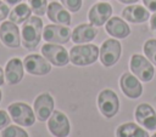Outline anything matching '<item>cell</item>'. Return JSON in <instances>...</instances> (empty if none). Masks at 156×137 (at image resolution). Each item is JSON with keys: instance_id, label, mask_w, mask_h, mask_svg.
Instances as JSON below:
<instances>
[{"instance_id": "cell-1", "label": "cell", "mask_w": 156, "mask_h": 137, "mask_svg": "<svg viewBox=\"0 0 156 137\" xmlns=\"http://www.w3.org/2000/svg\"><path fill=\"white\" fill-rule=\"evenodd\" d=\"M43 22L39 17H29L22 27V42L28 50H34L41 38Z\"/></svg>"}, {"instance_id": "cell-2", "label": "cell", "mask_w": 156, "mask_h": 137, "mask_svg": "<svg viewBox=\"0 0 156 137\" xmlns=\"http://www.w3.org/2000/svg\"><path fill=\"white\" fill-rule=\"evenodd\" d=\"M99 47L96 45H77L69 51V61L76 65L93 64L99 57Z\"/></svg>"}, {"instance_id": "cell-3", "label": "cell", "mask_w": 156, "mask_h": 137, "mask_svg": "<svg viewBox=\"0 0 156 137\" xmlns=\"http://www.w3.org/2000/svg\"><path fill=\"white\" fill-rule=\"evenodd\" d=\"M98 107L105 118L115 116L119 109V99L116 92L110 89L102 90L98 96Z\"/></svg>"}, {"instance_id": "cell-4", "label": "cell", "mask_w": 156, "mask_h": 137, "mask_svg": "<svg viewBox=\"0 0 156 137\" xmlns=\"http://www.w3.org/2000/svg\"><path fill=\"white\" fill-rule=\"evenodd\" d=\"M12 120L22 126H32L35 121V114L33 112V109L27 104V103H22V102H16V103H11L7 108Z\"/></svg>"}, {"instance_id": "cell-5", "label": "cell", "mask_w": 156, "mask_h": 137, "mask_svg": "<svg viewBox=\"0 0 156 137\" xmlns=\"http://www.w3.org/2000/svg\"><path fill=\"white\" fill-rule=\"evenodd\" d=\"M129 67L132 69V73L144 82H147L154 78L155 70L151 62L141 55H133L129 62Z\"/></svg>"}, {"instance_id": "cell-6", "label": "cell", "mask_w": 156, "mask_h": 137, "mask_svg": "<svg viewBox=\"0 0 156 137\" xmlns=\"http://www.w3.org/2000/svg\"><path fill=\"white\" fill-rule=\"evenodd\" d=\"M121 52H122V47L119 41L116 39H107L106 41L102 42L100 47V52H99L100 62L105 67H111L117 63Z\"/></svg>"}, {"instance_id": "cell-7", "label": "cell", "mask_w": 156, "mask_h": 137, "mask_svg": "<svg viewBox=\"0 0 156 137\" xmlns=\"http://www.w3.org/2000/svg\"><path fill=\"white\" fill-rule=\"evenodd\" d=\"M41 53L51 64L56 67H63L69 62V56L66 48L51 42L45 44L41 47Z\"/></svg>"}, {"instance_id": "cell-8", "label": "cell", "mask_w": 156, "mask_h": 137, "mask_svg": "<svg viewBox=\"0 0 156 137\" xmlns=\"http://www.w3.org/2000/svg\"><path fill=\"white\" fill-rule=\"evenodd\" d=\"M48 129L51 132L52 136L55 137H66L69 133V121L68 118L58 112V110H54L52 114L49 118L48 121Z\"/></svg>"}, {"instance_id": "cell-9", "label": "cell", "mask_w": 156, "mask_h": 137, "mask_svg": "<svg viewBox=\"0 0 156 137\" xmlns=\"http://www.w3.org/2000/svg\"><path fill=\"white\" fill-rule=\"evenodd\" d=\"M23 65H24V69L32 75H45L51 70V65L46 61V58L37 53L28 55L24 58Z\"/></svg>"}, {"instance_id": "cell-10", "label": "cell", "mask_w": 156, "mask_h": 137, "mask_svg": "<svg viewBox=\"0 0 156 137\" xmlns=\"http://www.w3.org/2000/svg\"><path fill=\"white\" fill-rule=\"evenodd\" d=\"M71 30L62 24H48L44 28V40L51 44H66L71 38Z\"/></svg>"}, {"instance_id": "cell-11", "label": "cell", "mask_w": 156, "mask_h": 137, "mask_svg": "<svg viewBox=\"0 0 156 137\" xmlns=\"http://www.w3.org/2000/svg\"><path fill=\"white\" fill-rule=\"evenodd\" d=\"M0 39L1 42L11 48H17L20 47V30L16 25V23L7 21L2 22L0 25Z\"/></svg>"}, {"instance_id": "cell-12", "label": "cell", "mask_w": 156, "mask_h": 137, "mask_svg": "<svg viewBox=\"0 0 156 137\" xmlns=\"http://www.w3.org/2000/svg\"><path fill=\"white\" fill-rule=\"evenodd\" d=\"M111 15H112V6L108 2H98L93 5L91 8L89 10L88 18L93 25L100 27L111 18Z\"/></svg>"}, {"instance_id": "cell-13", "label": "cell", "mask_w": 156, "mask_h": 137, "mask_svg": "<svg viewBox=\"0 0 156 137\" xmlns=\"http://www.w3.org/2000/svg\"><path fill=\"white\" fill-rule=\"evenodd\" d=\"M54 98L49 93H40L34 101V114L40 121H45L54 112Z\"/></svg>"}, {"instance_id": "cell-14", "label": "cell", "mask_w": 156, "mask_h": 137, "mask_svg": "<svg viewBox=\"0 0 156 137\" xmlns=\"http://www.w3.org/2000/svg\"><path fill=\"white\" fill-rule=\"evenodd\" d=\"M119 86L123 93L132 99L139 98L143 93V86L139 81V79L130 73H124L119 79Z\"/></svg>"}, {"instance_id": "cell-15", "label": "cell", "mask_w": 156, "mask_h": 137, "mask_svg": "<svg viewBox=\"0 0 156 137\" xmlns=\"http://www.w3.org/2000/svg\"><path fill=\"white\" fill-rule=\"evenodd\" d=\"M136 121L146 130L156 129V112L147 103H140L135 109Z\"/></svg>"}, {"instance_id": "cell-16", "label": "cell", "mask_w": 156, "mask_h": 137, "mask_svg": "<svg viewBox=\"0 0 156 137\" xmlns=\"http://www.w3.org/2000/svg\"><path fill=\"white\" fill-rule=\"evenodd\" d=\"M46 13H48L49 19L56 24H62V25L71 24V15L68 13L65 6H62L61 4L56 1H52L48 5Z\"/></svg>"}, {"instance_id": "cell-17", "label": "cell", "mask_w": 156, "mask_h": 137, "mask_svg": "<svg viewBox=\"0 0 156 137\" xmlns=\"http://www.w3.org/2000/svg\"><path fill=\"white\" fill-rule=\"evenodd\" d=\"M5 78L10 85H16L22 80V78H23V62L20 58L15 57L7 62L6 68H5Z\"/></svg>"}, {"instance_id": "cell-18", "label": "cell", "mask_w": 156, "mask_h": 137, "mask_svg": "<svg viewBox=\"0 0 156 137\" xmlns=\"http://www.w3.org/2000/svg\"><path fill=\"white\" fill-rule=\"evenodd\" d=\"M106 32L115 38L118 39H124L130 34V28L129 25L121 19L119 17H111L107 22H106Z\"/></svg>"}, {"instance_id": "cell-19", "label": "cell", "mask_w": 156, "mask_h": 137, "mask_svg": "<svg viewBox=\"0 0 156 137\" xmlns=\"http://www.w3.org/2000/svg\"><path fill=\"white\" fill-rule=\"evenodd\" d=\"M96 35H98V29L91 23L90 24L83 23V24H79L78 27H76L71 38H72L73 42H76V44H84V42L91 41Z\"/></svg>"}, {"instance_id": "cell-20", "label": "cell", "mask_w": 156, "mask_h": 137, "mask_svg": "<svg viewBox=\"0 0 156 137\" xmlns=\"http://www.w3.org/2000/svg\"><path fill=\"white\" fill-rule=\"evenodd\" d=\"M122 17L132 23H143L149 19L150 13L140 5H130L122 11Z\"/></svg>"}, {"instance_id": "cell-21", "label": "cell", "mask_w": 156, "mask_h": 137, "mask_svg": "<svg viewBox=\"0 0 156 137\" xmlns=\"http://www.w3.org/2000/svg\"><path fill=\"white\" fill-rule=\"evenodd\" d=\"M116 136L117 137H149V133L136 124L126 122L117 127Z\"/></svg>"}, {"instance_id": "cell-22", "label": "cell", "mask_w": 156, "mask_h": 137, "mask_svg": "<svg viewBox=\"0 0 156 137\" xmlns=\"http://www.w3.org/2000/svg\"><path fill=\"white\" fill-rule=\"evenodd\" d=\"M30 13H32V8L27 4H18L10 12L9 18L11 22L16 24H21V23H24L30 17Z\"/></svg>"}, {"instance_id": "cell-23", "label": "cell", "mask_w": 156, "mask_h": 137, "mask_svg": "<svg viewBox=\"0 0 156 137\" xmlns=\"http://www.w3.org/2000/svg\"><path fill=\"white\" fill-rule=\"evenodd\" d=\"M1 137H29V136L22 127L15 126V125H9L2 130Z\"/></svg>"}, {"instance_id": "cell-24", "label": "cell", "mask_w": 156, "mask_h": 137, "mask_svg": "<svg viewBox=\"0 0 156 137\" xmlns=\"http://www.w3.org/2000/svg\"><path fill=\"white\" fill-rule=\"evenodd\" d=\"M144 53L149 61L156 65V40L150 39L144 44Z\"/></svg>"}, {"instance_id": "cell-25", "label": "cell", "mask_w": 156, "mask_h": 137, "mask_svg": "<svg viewBox=\"0 0 156 137\" xmlns=\"http://www.w3.org/2000/svg\"><path fill=\"white\" fill-rule=\"evenodd\" d=\"M28 2H29L32 11L38 16H43L48 10L46 0H28Z\"/></svg>"}, {"instance_id": "cell-26", "label": "cell", "mask_w": 156, "mask_h": 137, "mask_svg": "<svg viewBox=\"0 0 156 137\" xmlns=\"http://www.w3.org/2000/svg\"><path fill=\"white\" fill-rule=\"evenodd\" d=\"M61 2L71 12H78L82 7V0H61Z\"/></svg>"}, {"instance_id": "cell-27", "label": "cell", "mask_w": 156, "mask_h": 137, "mask_svg": "<svg viewBox=\"0 0 156 137\" xmlns=\"http://www.w3.org/2000/svg\"><path fill=\"white\" fill-rule=\"evenodd\" d=\"M10 125V116L5 110H0V130H4Z\"/></svg>"}, {"instance_id": "cell-28", "label": "cell", "mask_w": 156, "mask_h": 137, "mask_svg": "<svg viewBox=\"0 0 156 137\" xmlns=\"http://www.w3.org/2000/svg\"><path fill=\"white\" fill-rule=\"evenodd\" d=\"M9 15V6L4 2L0 1V21H4Z\"/></svg>"}, {"instance_id": "cell-29", "label": "cell", "mask_w": 156, "mask_h": 137, "mask_svg": "<svg viewBox=\"0 0 156 137\" xmlns=\"http://www.w3.org/2000/svg\"><path fill=\"white\" fill-rule=\"evenodd\" d=\"M143 2L150 11H156V0H143Z\"/></svg>"}, {"instance_id": "cell-30", "label": "cell", "mask_w": 156, "mask_h": 137, "mask_svg": "<svg viewBox=\"0 0 156 137\" xmlns=\"http://www.w3.org/2000/svg\"><path fill=\"white\" fill-rule=\"evenodd\" d=\"M150 27H151V29L156 30V13L151 16V19H150Z\"/></svg>"}, {"instance_id": "cell-31", "label": "cell", "mask_w": 156, "mask_h": 137, "mask_svg": "<svg viewBox=\"0 0 156 137\" xmlns=\"http://www.w3.org/2000/svg\"><path fill=\"white\" fill-rule=\"evenodd\" d=\"M4 70H2V68L0 67V86L1 85H4Z\"/></svg>"}, {"instance_id": "cell-32", "label": "cell", "mask_w": 156, "mask_h": 137, "mask_svg": "<svg viewBox=\"0 0 156 137\" xmlns=\"http://www.w3.org/2000/svg\"><path fill=\"white\" fill-rule=\"evenodd\" d=\"M119 2H122V4H134V2H136L138 0H118Z\"/></svg>"}, {"instance_id": "cell-33", "label": "cell", "mask_w": 156, "mask_h": 137, "mask_svg": "<svg viewBox=\"0 0 156 137\" xmlns=\"http://www.w3.org/2000/svg\"><path fill=\"white\" fill-rule=\"evenodd\" d=\"M21 0H5V2H7L9 5H17Z\"/></svg>"}, {"instance_id": "cell-34", "label": "cell", "mask_w": 156, "mask_h": 137, "mask_svg": "<svg viewBox=\"0 0 156 137\" xmlns=\"http://www.w3.org/2000/svg\"><path fill=\"white\" fill-rule=\"evenodd\" d=\"M0 101H1V91H0Z\"/></svg>"}, {"instance_id": "cell-35", "label": "cell", "mask_w": 156, "mask_h": 137, "mask_svg": "<svg viewBox=\"0 0 156 137\" xmlns=\"http://www.w3.org/2000/svg\"><path fill=\"white\" fill-rule=\"evenodd\" d=\"M151 137H156V133H155V135H152V136H151Z\"/></svg>"}]
</instances>
